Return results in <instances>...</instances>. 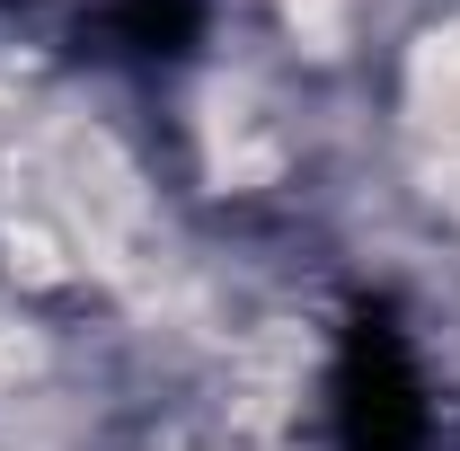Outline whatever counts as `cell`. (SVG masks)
Returning <instances> with one entry per match:
<instances>
[]
</instances>
